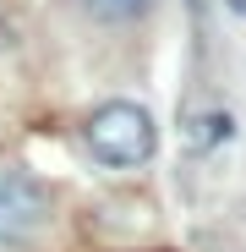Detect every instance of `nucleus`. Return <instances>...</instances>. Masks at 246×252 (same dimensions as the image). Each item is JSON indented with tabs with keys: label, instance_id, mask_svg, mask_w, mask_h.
<instances>
[{
	"label": "nucleus",
	"instance_id": "1",
	"mask_svg": "<svg viewBox=\"0 0 246 252\" xmlns=\"http://www.w3.org/2000/svg\"><path fill=\"white\" fill-rule=\"evenodd\" d=\"M82 137H88L93 159L109 164V170H132V164H148L153 159V115L132 99H109L88 115L82 126Z\"/></svg>",
	"mask_w": 246,
	"mask_h": 252
},
{
	"label": "nucleus",
	"instance_id": "2",
	"mask_svg": "<svg viewBox=\"0 0 246 252\" xmlns=\"http://www.w3.org/2000/svg\"><path fill=\"white\" fill-rule=\"evenodd\" d=\"M44 225H50V187L17 164H0V247H22Z\"/></svg>",
	"mask_w": 246,
	"mask_h": 252
},
{
	"label": "nucleus",
	"instance_id": "3",
	"mask_svg": "<svg viewBox=\"0 0 246 252\" xmlns=\"http://www.w3.org/2000/svg\"><path fill=\"white\" fill-rule=\"evenodd\" d=\"M82 11H88L93 22H104V28H120V22L148 17V11H153V0H82Z\"/></svg>",
	"mask_w": 246,
	"mask_h": 252
},
{
	"label": "nucleus",
	"instance_id": "4",
	"mask_svg": "<svg viewBox=\"0 0 246 252\" xmlns=\"http://www.w3.org/2000/svg\"><path fill=\"white\" fill-rule=\"evenodd\" d=\"M202 126H208V132H191V148H214V143H224V137H230V115H224V110H219V115H208Z\"/></svg>",
	"mask_w": 246,
	"mask_h": 252
}]
</instances>
